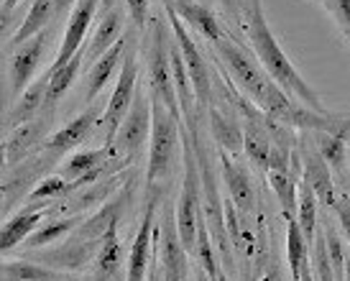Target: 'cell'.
<instances>
[{
	"label": "cell",
	"mask_w": 350,
	"mask_h": 281,
	"mask_svg": "<svg viewBox=\"0 0 350 281\" xmlns=\"http://www.w3.org/2000/svg\"><path fill=\"white\" fill-rule=\"evenodd\" d=\"M245 34L253 46V54L261 62V67L271 75V79L279 88L286 92L289 97H294L297 103H301L310 110L317 113H327L322 105V97L307 85V79L301 77L297 67L292 64V59L286 57V51L282 49V44L276 41L273 31L266 23L263 16L261 0H248V10H245Z\"/></svg>",
	"instance_id": "1"
},
{
	"label": "cell",
	"mask_w": 350,
	"mask_h": 281,
	"mask_svg": "<svg viewBox=\"0 0 350 281\" xmlns=\"http://www.w3.org/2000/svg\"><path fill=\"white\" fill-rule=\"evenodd\" d=\"M154 100V126L148 141L146 187H156L172 172L176 161V151L182 148V118H176L161 100Z\"/></svg>",
	"instance_id": "2"
},
{
	"label": "cell",
	"mask_w": 350,
	"mask_h": 281,
	"mask_svg": "<svg viewBox=\"0 0 350 281\" xmlns=\"http://www.w3.org/2000/svg\"><path fill=\"white\" fill-rule=\"evenodd\" d=\"M148 64V92L161 100L176 118H182L179 100H176L174 75H172V31L166 29L161 18L151 21V39L146 49Z\"/></svg>",
	"instance_id": "3"
},
{
	"label": "cell",
	"mask_w": 350,
	"mask_h": 281,
	"mask_svg": "<svg viewBox=\"0 0 350 281\" xmlns=\"http://www.w3.org/2000/svg\"><path fill=\"white\" fill-rule=\"evenodd\" d=\"M138 46H136V31L128 34V46H126V57H123V64H120V75H118V85L113 90V95L107 100V107L103 118H100V126L105 131V146L113 144L118 128L126 120L128 110L133 105L138 92Z\"/></svg>",
	"instance_id": "4"
},
{
	"label": "cell",
	"mask_w": 350,
	"mask_h": 281,
	"mask_svg": "<svg viewBox=\"0 0 350 281\" xmlns=\"http://www.w3.org/2000/svg\"><path fill=\"white\" fill-rule=\"evenodd\" d=\"M151 126H154V100H151L144 85H138L136 100H133L126 120L120 123L116 138L110 144L113 151L128 159V161H136L151 141Z\"/></svg>",
	"instance_id": "5"
},
{
	"label": "cell",
	"mask_w": 350,
	"mask_h": 281,
	"mask_svg": "<svg viewBox=\"0 0 350 281\" xmlns=\"http://www.w3.org/2000/svg\"><path fill=\"white\" fill-rule=\"evenodd\" d=\"M156 251L164 266L166 281H187V271H189V263H187V248L179 235V225H176V202L164 204L161 210V220H156Z\"/></svg>",
	"instance_id": "6"
},
{
	"label": "cell",
	"mask_w": 350,
	"mask_h": 281,
	"mask_svg": "<svg viewBox=\"0 0 350 281\" xmlns=\"http://www.w3.org/2000/svg\"><path fill=\"white\" fill-rule=\"evenodd\" d=\"M164 3L166 13H169V26H172V34L174 39L179 41L182 46V54H185V64L187 72H189V82L195 88V97H197V105L210 107L213 105V77H210V69H207V62H204L202 51L195 44V39L189 36V31L185 29V23L179 21V13L172 8L169 0H161Z\"/></svg>",
	"instance_id": "7"
},
{
	"label": "cell",
	"mask_w": 350,
	"mask_h": 281,
	"mask_svg": "<svg viewBox=\"0 0 350 281\" xmlns=\"http://www.w3.org/2000/svg\"><path fill=\"white\" fill-rule=\"evenodd\" d=\"M49 39H51V31L46 29L10 54L8 82H5V103H8V107L13 105V100H18V97L26 92V88L33 82V75H36V69H39L41 62H44V51L49 46Z\"/></svg>",
	"instance_id": "8"
},
{
	"label": "cell",
	"mask_w": 350,
	"mask_h": 281,
	"mask_svg": "<svg viewBox=\"0 0 350 281\" xmlns=\"http://www.w3.org/2000/svg\"><path fill=\"white\" fill-rule=\"evenodd\" d=\"M159 197L156 187L146 192V210L138 225L136 241L128 251L126 263V281H148V269H151V258H154V245H156V207H159Z\"/></svg>",
	"instance_id": "9"
},
{
	"label": "cell",
	"mask_w": 350,
	"mask_h": 281,
	"mask_svg": "<svg viewBox=\"0 0 350 281\" xmlns=\"http://www.w3.org/2000/svg\"><path fill=\"white\" fill-rule=\"evenodd\" d=\"M51 123H54V110H44L33 120L23 123V126H18L16 131H10V133H5V141H3L5 169L21 164L31 151H39V146L46 144V133H49Z\"/></svg>",
	"instance_id": "10"
},
{
	"label": "cell",
	"mask_w": 350,
	"mask_h": 281,
	"mask_svg": "<svg viewBox=\"0 0 350 281\" xmlns=\"http://www.w3.org/2000/svg\"><path fill=\"white\" fill-rule=\"evenodd\" d=\"M133 187H136V179L131 176L126 185L120 187V189H118V192L113 194L103 207H100L98 213L85 217V223L79 225L75 233L82 235V238H90V241H103L107 230L118 228L120 220H123V215L128 213L131 200H133Z\"/></svg>",
	"instance_id": "11"
},
{
	"label": "cell",
	"mask_w": 350,
	"mask_h": 281,
	"mask_svg": "<svg viewBox=\"0 0 350 281\" xmlns=\"http://www.w3.org/2000/svg\"><path fill=\"white\" fill-rule=\"evenodd\" d=\"M100 243L103 241H90V238H82V235L72 233L62 245L49 248V251H41L39 256H36V261L46 263L51 269H59V271H79V269H85L88 263H95Z\"/></svg>",
	"instance_id": "12"
},
{
	"label": "cell",
	"mask_w": 350,
	"mask_h": 281,
	"mask_svg": "<svg viewBox=\"0 0 350 281\" xmlns=\"http://www.w3.org/2000/svg\"><path fill=\"white\" fill-rule=\"evenodd\" d=\"M98 10H100V0H79L77 5H75V10L69 13L64 39H62V46H59V54H57V59H54L51 69L64 67L69 59L77 57L79 51L85 49L90 23L98 18Z\"/></svg>",
	"instance_id": "13"
},
{
	"label": "cell",
	"mask_w": 350,
	"mask_h": 281,
	"mask_svg": "<svg viewBox=\"0 0 350 281\" xmlns=\"http://www.w3.org/2000/svg\"><path fill=\"white\" fill-rule=\"evenodd\" d=\"M220 169H223V182L228 187L230 202L235 204V210L241 217H251L258 210V194L253 187L251 176L243 166L235 161V156L220 151Z\"/></svg>",
	"instance_id": "14"
},
{
	"label": "cell",
	"mask_w": 350,
	"mask_h": 281,
	"mask_svg": "<svg viewBox=\"0 0 350 281\" xmlns=\"http://www.w3.org/2000/svg\"><path fill=\"white\" fill-rule=\"evenodd\" d=\"M100 118L103 116L98 113V107L90 105L85 113H79L75 120H69L62 131H57L54 136L46 138V144L41 146V148H44L46 154L54 156V159L64 156L67 151H72V148H77V146H82L85 141H88L90 133L100 126Z\"/></svg>",
	"instance_id": "15"
},
{
	"label": "cell",
	"mask_w": 350,
	"mask_h": 281,
	"mask_svg": "<svg viewBox=\"0 0 350 281\" xmlns=\"http://www.w3.org/2000/svg\"><path fill=\"white\" fill-rule=\"evenodd\" d=\"M49 79H51V69L41 79H33L29 88H26V92L16 100V105H10L8 110H5V123H3L5 133L16 131L18 126L29 123V120H33L36 116L44 113L46 92H49Z\"/></svg>",
	"instance_id": "16"
},
{
	"label": "cell",
	"mask_w": 350,
	"mask_h": 281,
	"mask_svg": "<svg viewBox=\"0 0 350 281\" xmlns=\"http://www.w3.org/2000/svg\"><path fill=\"white\" fill-rule=\"evenodd\" d=\"M126 46H128V34L118 41L113 49H107L105 54L90 67V75L85 79V103H95V97L105 90V85L110 82V77L116 75L118 64H123V57H126Z\"/></svg>",
	"instance_id": "17"
},
{
	"label": "cell",
	"mask_w": 350,
	"mask_h": 281,
	"mask_svg": "<svg viewBox=\"0 0 350 281\" xmlns=\"http://www.w3.org/2000/svg\"><path fill=\"white\" fill-rule=\"evenodd\" d=\"M57 18V5L54 0H31V8L26 13V18L21 23L16 34L5 41V51H13L16 46H23L26 41H31L33 36H39L41 31L49 29V23Z\"/></svg>",
	"instance_id": "18"
},
{
	"label": "cell",
	"mask_w": 350,
	"mask_h": 281,
	"mask_svg": "<svg viewBox=\"0 0 350 281\" xmlns=\"http://www.w3.org/2000/svg\"><path fill=\"white\" fill-rule=\"evenodd\" d=\"M301 166H304L301 179L312 187V192L317 194V200H320L325 207H332L338 192H335L330 164H327L317 151H304V154H301Z\"/></svg>",
	"instance_id": "19"
},
{
	"label": "cell",
	"mask_w": 350,
	"mask_h": 281,
	"mask_svg": "<svg viewBox=\"0 0 350 281\" xmlns=\"http://www.w3.org/2000/svg\"><path fill=\"white\" fill-rule=\"evenodd\" d=\"M44 217H46L44 210H31V207H26V210L16 213L13 217H8L3 223V233H0V248H3V253H10L16 245L29 241L31 235L41 228Z\"/></svg>",
	"instance_id": "20"
},
{
	"label": "cell",
	"mask_w": 350,
	"mask_h": 281,
	"mask_svg": "<svg viewBox=\"0 0 350 281\" xmlns=\"http://www.w3.org/2000/svg\"><path fill=\"white\" fill-rule=\"evenodd\" d=\"M123 263H128L126 258V245L120 243V235H118V228L107 230L103 243H100L98 258L92 263V273H95V281H110L116 279Z\"/></svg>",
	"instance_id": "21"
},
{
	"label": "cell",
	"mask_w": 350,
	"mask_h": 281,
	"mask_svg": "<svg viewBox=\"0 0 350 281\" xmlns=\"http://www.w3.org/2000/svg\"><path fill=\"white\" fill-rule=\"evenodd\" d=\"M207 116H210V131L213 138L220 144V151L230 156H238L243 151V123H238L235 116H228L220 107L210 105L207 107Z\"/></svg>",
	"instance_id": "22"
},
{
	"label": "cell",
	"mask_w": 350,
	"mask_h": 281,
	"mask_svg": "<svg viewBox=\"0 0 350 281\" xmlns=\"http://www.w3.org/2000/svg\"><path fill=\"white\" fill-rule=\"evenodd\" d=\"M243 120V154L251 159L253 164L261 172L269 169V159H271L273 138L269 133L266 123L256 120V118H241Z\"/></svg>",
	"instance_id": "23"
},
{
	"label": "cell",
	"mask_w": 350,
	"mask_h": 281,
	"mask_svg": "<svg viewBox=\"0 0 350 281\" xmlns=\"http://www.w3.org/2000/svg\"><path fill=\"white\" fill-rule=\"evenodd\" d=\"M123 29H126V16H123V10L120 8H116L110 16H105V18H100L98 29H95V34H92V39L85 44V49H88L85 57L92 59V64H95L107 49H113L118 41L126 36Z\"/></svg>",
	"instance_id": "24"
},
{
	"label": "cell",
	"mask_w": 350,
	"mask_h": 281,
	"mask_svg": "<svg viewBox=\"0 0 350 281\" xmlns=\"http://www.w3.org/2000/svg\"><path fill=\"white\" fill-rule=\"evenodd\" d=\"M82 223H85V215H64V217L54 215V220L41 225L39 230L26 241V245H29L31 251H36V248H44L49 243H59L62 238H67L69 233H75Z\"/></svg>",
	"instance_id": "25"
},
{
	"label": "cell",
	"mask_w": 350,
	"mask_h": 281,
	"mask_svg": "<svg viewBox=\"0 0 350 281\" xmlns=\"http://www.w3.org/2000/svg\"><path fill=\"white\" fill-rule=\"evenodd\" d=\"M85 54H88V49H82L77 57L69 59L64 67L51 69L49 92H46V105H44V110H54V113H57L59 100L67 95V90L75 85V77H77L79 67H82V57H85Z\"/></svg>",
	"instance_id": "26"
},
{
	"label": "cell",
	"mask_w": 350,
	"mask_h": 281,
	"mask_svg": "<svg viewBox=\"0 0 350 281\" xmlns=\"http://www.w3.org/2000/svg\"><path fill=\"white\" fill-rule=\"evenodd\" d=\"M67 276L41 261H5L3 281H64Z\"/></svg>",
	"instance_id": "27"
},
{
	"label": "cell",
	"mask_w": 350,
	"mask_h": 281,
	"mask_svg": "<svg viewBox=\"0 0 350 281\" xmlns=\"http://www.w3.org/2000/svg\"><path fill=\"white\" fill-rule=\"evenodd\" d=\"M174 8V5H172ZM179 13V18L185 21V23H189L192 29L197 31V34H202L207 41H213V44H217V41L223 39L225 34L223 29H220V23H217V18H215V13L204 3H192V5H187V8L176 10Z\"/></svg>",
	"instance_id": "28"
},
{
	"label": "cell",
	"mask_w": 350,
	"mask_h": 281,
	"mask_svg": "<svg viewBox=\"0 0 350 281\" xmlns=\"http://www.w3.org/2000/svg\"><path fill=\"white\" fill-rule=\"evenodd\" d=\"M113 154H116L113 146H103V148H95V151H79V154L69 156L67 161H64V166L59 169V174L64 176L67 182L82 179V176L90 174L92 169H98L100 164H105Z\"/></svg>",
	"instance_id": "29"
},
{
	"label": "cell",
	"mask_w": 350,
	"mask_h": 281,
	"mask_svg": "<svg viewBox=\"0 0 350 281\" xmlns=\"http://www.w3.org/2000/svg\"><path fill=\"white\" fill-rule=\"evenodd\" d=\"M286 258H289L292 281H301V266L304 261H310V243L301 233L297 217H286Z\"/></svg>",
	"instance_id": "30"
},
{
	"label": "cell",
	"mask_w": 350,
	"mask_h": 281,
	"mask_svg": "<svg viewBox=\"0 0 350 281\" xmlns=\"http://www.w3.org/2000/svg\"><path fill=\"white\" fill-rule=\"evenodd\" d=\"M310 136L314 138V151L330 164L332 172L342 174V166L348 164V148L350 146L335 133H325V131H310Z\"/></svg>",
	"instance_id": "31"
},
{
	"label": "cell",
	"mask_w": 350,
	"mask_h": 281,
	"mask_svg": "<svg viewBox=\"0 0 350 281\" xmlns=\"http://www.w3.org/2000/svg\"><path fill=\"white\" fill-rule=\"evenodd\" d=\"M69 197V182L62 174H49L39 182V187H33L26 197V207L31 210H44V204H51L49 200H64Z\"/></svg>",
	"instance_id": "32"
},
{
	"label": "cell",
	"mask_w": 350,
	"mask_h": 281,
	"mask_svg": "<svg viewBox=\"0 0 350 281\" xmlns=\"http://www.w3.org/2000/svg\"><path fill=\"white\" fill-rule=\"evenodd\" d=\"M317 194L312 192V187L301 179L299 182V204H297V223H299L301 233L307 238V243H314V235H317Z\"/></svg>",
	"instance_id": "33"
},
{
	"label": "cell",
	"mask_w": 350,
	"mask_h": 281,
	"mask_svg": "<svg viewBox=\"0 0 350 281\" xmlns=\"http://www.w3.org/2000/svg\"><path fill=\"white\" fill-rule=\"evenodd\" d=\"M310 261H312L314 281H338L335 279L332 261H330V251H327V238H325V230H322V228H317L314 243L310 245Z\"/></svg>",
	"instance_id": "34"
},
{
	"label": "cell",
	"mask_w": 350,
	"mask_h": 281,
	"mask_svg": "<svg viewBox=\"0 0 350 281\" xmlns=\"http://www.w3.org/2000/svg\"><path fill=\"white\" fill-rule=\"evenodd\" d=\"M128 13H131V21H133V31L141 34V31L148 26V8H151V0H126Z\"/></svg>",
	"instance_id": "35"
},
{
	"label": "cell",
	"mask_w": 350,
	"mask_h": 281,
	"mask_svg": "<svg viewBox=\"0 0 350 281\" xmlns=\"http://www.w3.org/2000/svg\"><path fill=\"white\" fill-rule=\"evenodd\" d=\"M325 5L332 10L338 26H340L342 34L350 39V0H325Z\"/></svg>",
	"instance_id": "36"
},
{
	"label": "cell",
	"mask_w": 350,
	"mask_h": 281,
	"mask_svg": "<svg viewBox=\"0 0 350 281\" xmlns=\"http://www.w3.org/2000/svg\"><path fill=\"white\" fill-rule=\"evenodd\" d=\"M332 210L338 213L342 235H345V241L350 243V194H335V204H332Z\"/></svg>",
	"instance_id": "37"
},
{
	"label": "cell",
	"mask_w": 350,
	"mask_h": 281,
	"mask_svg": "<svg viewBox=\"0 0 350 281\" xmlns=\"http://www.w3.org/2000/svg\"><path fill=\"white\" fill-rule=\"evenodd\" d=\"M217 3H220L225 13L233 16V18H241V13L248 10V0H217Z\"/></svg>",
	"instance_id": "38"
},
{
	"label": "cell",
	"mask_w": 350,
	"mask_h": 281,
	"mask_svg": "<svg viewBox=\"0 0 350 281\" xmlns=\"http://www.w3.org/2000/svg\"><path fill=\"white\" fill-rule=\"evenodd\" d=\"M79 0H54V5H57V18H64V16H69L72 10H75V5H77Z\"/></svg>",
	"instance_id": "39"
},
{
	"label": "cell",
	"mask_w": 350,
	"mask_h": 281,
	"mask_svg": "<svg viewBox=\"0 0 350 281\" xmlns=\"http://www.w3.org/2000/svg\"><path fill=\"white\" fill-rule=\"evenodd\" d=\"M21 0H3V29L8 31V23H10V13L16 10Z\"/></svg>",
	"instance_id": "40"
},
{
	"label": "cell",
	"mask_w": 350,
	"mask_h": 281,
	"mask_svg": "<svg viewBox=\"0 0 350 281\" xmlns=\"http://www.w3.org/2000/svg\"><path fill=\"white\" fill-rule=\"evenodd\" d=\"M120 0H100V10H98V18H105V16H110L116 8H120L118 5Z\"/></svg>",
	"instance_id": "41"
},
{
	"label": "cell",
	"mask_w": 350,
	"mask_h": 281,
	"mask_svg": "<svg viewBox=\"0 0 350 281\" xmlns=\"http://www.w3.org/2000/svg\"><path fill=\"white\" fill-rule=\"evenodd\" d=\"M261 281H284L282 273H279V269H276V263H271V266L266 269V273L261 276Z\"/></svg>",
	"instance_id": "42"
},
{
	"label": "cell",
	"mask_w": 350,
	"mask_h": 281,
	"mask_svg": "<svg viewBox=\"0 0 350 281\" xmlns=\"http://www.w3.org/2000/svg\"><path fill=\"white\" fill-rule=\"evenodd\" d=\"M301 281H314V273H312V261H304V266H301Z\"/></svg>",
	"instance_id": "43"
},
{
	"label": "cell",
	"mask_w": 350,
	"mask_h": 281,
	"mask_svg": "<svg viewBox=\"0 0 350 281\" xmlns=\"http://www.w3.org/2000/svg\"><path fill=\"white\" fill-rule=\"evenodd\" d=\"M172 5H174V10H182V8H187V5H192L195 0H169Z\"/></svg>",
	"instance_id": "44"
},
{
	"label": "cell",
	"mask_w": 350,
	"mask_h": 281,
	"mask_svg": "<svg viewBox=\"0 0 350 281\" xmlns=\"http://www.w3.org/2000/svg\"><path fill=\"white\" fill-rule=\"evenodd\" d=\"M342 141L350 146V118H348V126H345V131H342Z\"/></svg>",
	"instance_id": "45"
},
{
	"label": "cell",
	"mask_w": 350,
	"mask_h": 281,
	"mask_svg": "<svg viewBox=\"0 0 350 281\" xmlns=\"http://www.w3.org/2000/svg\"><path fill=\"white\" fill-rule=\"evenodd\" d=\"M345 281H350V256H348V261H345Z\"/></svg>",
	"instance_id": "46"
},
{
	"label": "cell",
	"mask_w": 350,
	"mask_h": 281,
	"mask_svg": "<svg viewBox=\"0 0 350 281\" xmlns=\"http://www.w3.org/2000/svg\"><path fill=\"white\" fill-rule=\"evenodd\" d=\"M215 281H230V279H228V273L220 269V273H217V279H215Z\"/></svg>",
	"instance_id": "47"
},
{
	"label": "cell",
	"mask_w": 350,
	"mask_h": 281,
	"mask_svg": "<svg viewBox=\"0 0 350 281\" xmlns=\"http://www.w3.org/2000/svg\"><path fill=\"white\" fill-rule=\"evenodd\" d=\"M110 281H126V273H118L116 279H110Z\"/></svg>",
	"instance_id": "48"
},
{
	"label": "cell",
	"mask_w": 350,
	"mask_h": 281,
	"mask_svg": "<svg viewBox=\"0 0 350 281\" xmlns=\"http://www.w3.org/2000/svg\"><path fill=\"white\" fill-rule=\"evenodd\" d=\"M348 164H350V151H348Z\"/></svg>",
	"instance_id": "49"
}]
</instances>
